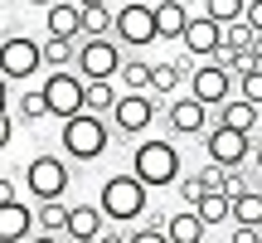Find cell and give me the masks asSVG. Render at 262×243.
<instances>
[{
  "mask_svg": "<svg viewBox=\"0 0 262 243\" xmlns=\"http://www.w3.org/2000/svg\"><path fill=\"white\" fill-rule=\"evenodd\" d=\"M180 170H185V160H180V146L170 136H146L136 141V151H131V175L141 180L146 190H165V185H180Z\"/></svg>",
  "mask_w": 262,
  "mask_h": 243,
  "instance_id": "obj_1",
  "label": "cell"
},
{
  "mask_svg": "<svg viewBox=\"0 0 262 243\" xmlns=\"http://www.w3.org/2000/svg\"><path fill=\"white\" fill-rule=\"evenodd\" d=\"M58 146H63V156L73 160V166H93V160H102L107 146H112V127H107V117L78 112V117H68L63 127H58Z\"/></svg>",
  "mask_w": 262,
  "mask_h": 243,
  "instance_id": "obj_2",
  "label": "cell"
},
{
  "mask_svg": "<svg viewBox=\"0 0 262 243\" xmlns=\"http://www.w3.org/2000/svg\"><path fill=\"white\" fill-rule=\"evenodd\" d=\"M146 195H150V190L141 185L131 170H122V175H107L102 180L97 205H102L107 224H131V219H146Z\"/></svg>",
  "mask_w": 262,
  "mask_h": 243,
  "instance_id": "obj_3",
  "label": "cell"
},
{
  "mask_svg": "<svg viewBox=\"0 0 262 243\" xmlns=\"http://www.w3.org/2000/svg\"><path fill=\"white\" fill-rule=\"evenodd\" d=\"M68 156H54V151H39L25 166V190L34 205H54V199H68Z\"/></svg>",
  "mask_w": 262,
  "mask_h": 243,
  "instance_id": "obj_4",
  "label": "cell"
},
{
  "mask_svg": "<svg viewBox=\"0 0 262 243\" xmlns=\"http://www.w3.org/2000/svg\"><path fill=\"white\" fill-rule=\"evenodd\" d=\"M44 97H49V112H54L58 121L88 112V78L73 73V68H58V73L44 78Z\"/></svg>",
  "mask_w": 262,
  "mask_h": 243,
  "instance_id": "obj_5",
  "label": "cell"
},
{
  "mask_svg": "<svg viewBox=\"0 0 262 243\" xmlns=\"http://www.w3.org/2000/svg\"><path fill=\"white\" fill-rule=\"evenodd\" d=\"M122 68H126V58L117 39H83L78 44V73L88 83H112V78H122Z\"/></svg>",
  "mask_w": 262,
  "mask_h": 243,
  "instance_id": "obj_6",
  "label": "cell"
},
{
  "mask_svg": "<svg viewBox=\"0 0 262 243\" xmlns=\"http://www.w3.org/2000/svg\"><path fill=\"white\" fill-rule=\"evenodd\" d=\"M204 151H209V166H224V170H243L248 160H253V136L248 131H233V127H209V136H204Z\"/></svg>",
  "mask_w": 262,
  "mask_h": 243,
  "instance_id": "obj_7",
  "label": "cell"
},
{
  "mask_svg": "<svg viewBox=\"0 0 262 243\" xmlns=\"http://www.w3.org/2000/svg\"><path fill=\"white\" fill-rule=\"evenodd\" d=\"M0 68H5L10 83H29V78L44 68V44H39V39H29V34H5Z\"/></svg>",
  "mask_w": 262,
  "mask_h": 243,
  "instance_id": "obj_8",
  "label": "cell"
},
{
  "mask_svg": "<svg viewBox=\"0 0 262 243\" xmlns=\"http://www.w3.org/2000/svg\"><path fill=\"white\" fill-rule=\"evenodd\" d=\"M160 29H156V5H141V0H126L117 10V44L122 49H146L156 44Z\"/></svg>",
  "mask_w": 262,
  "mask_h": 243,
  "instance_id": "obj_9",
  "label": "cell"
},
{
  "mask_svg": "<svg viewBox=\"0 0 262 243\" xmlns=\"http://www.w3.org/2000/svg\"><path fill=\"white\" fill-rule=\"evenodd\" d=\"M189 97H199L204 107L233 103V73H228V68H219L214 58H209V64H199L194 73H189Z\"/></svg>",
  "mask_w": 262,
  "mask_h": 243,
  "instance_id": "obj_10",
  "label": "cell"
},
{
  "mask_svg": "<svg viewBox=\"0 0 262 243\" xmlns=\"http://www.w3.org/2000/svg\"><path fill=\"white\" fill-rule=\"evenodd\" d=\"M150 121H156V97L150 93H122V103H117V112H112V131L141 136Z\"/></svg>",
  "mask_w": 262,
  "mask_h": 243,
  "instance_id": "obj_11",
  "label": "cell"
},
{
  "mask_svg": "<svg viewBox=\"0 0 262 243\" xmlns=\"http://www.w3.org/2000/svg\"><path fill=\"white\" fill-rule=\"evenodd\" d=\"M165 127H170V136H209V107L185 93L165 107Z\"/></svg>",
  "mask_w": 262,
  "mask_h": 243,
  "instance_id": "obj_12",
  "label": "cell"
},
{
  "mask_svg": "<svg viewBox=\"0 0 262 243\" xmlns=\"http://www.w3.org/2000/svg\"><path fill=\"white\" fill-rule=\"evenodd\" d=\"M219 49H224V25H214L209 15H194L185 29V54L189 58H219Z\"/></svg>",
  "mask_w": 262,
  "mask_h": 243,
  "instance_id": "obj_13",
  "label": "cell"
},
{
  "mask_svg": "<svg viewBox=\"0 0 262 243\" xmlns=\"http://www.w3.org/2000/svg\"><path fill=\"white\" fill-rule=\"evenodd\" d=\"M44 29H49V39H73V44H83V5L78 0H58V5H49L44 10Z\"/></svg>",
  "mask_w": 262,
  "mask_h": 243,
  "instance_id": "obj_14",
  "label": "cell"
},
{
  "mask_svg": "<svg viewBox=\"0 0 262 243\" xmlns=\"http://www.w3.org/2000/svg\"><path fill=\"white\" fill-rule=\"evenodd\" d=\"M102 234H107L102 205H73V214H68V243H97Z\"/></svg>",
  "mask_w": 262,
  "mask_h": 243,
  "instance_id": "obj_15",
  "label": "cell"
},
{
  "mask_svg": "<svg viewBox=\"0 0 262 243\" xmlns=\"http://www.w3.org/2000/svg\"><path fill=\"white\" fill-rule=\"evenodd\" d=\"M29 224H39L29 205H0V243H29Z\"/></svg>",
  "mask_w": 262,
  "mask_h": 243,
  "instance_id": "obj_16",
  "label": "cell"
},
{
  "mask_svg": "<svg viewBox=\"0 0 262 243\" xmlns=\"http://www.w3.org/2000/svg\"><path fill=\"white\" fill-rule=\"evenodd\" d=\"M165 234H170V243H209L204 238L209 224L199 219V209H175V214L165 219Z\"/></svg>",
  "mask_w": 262,
  "mask_h": 243,
  "instance_id": "obj_17",
  "label": "cell"
},
{
  "mask_svg": "<svg viewBox=\"0 0 262 243\" xmlns=\"http://www.w3.org/2000/svg\"><path fill=\"white\" fill-rule=\"evenodd\" d=\"M189 19H194V15H189L180 0H160V5H156V29H160V39H175V44H185Z\"/></svg>",
  "mask_w": 262,
  "mask_h": 243,
  "instance_id": "obj_18",
  "label": "cell"
},
{
  "mask_svg": "<svg viewBox=\"0 0 262 243\" xmlns=\"http://www.w3.org/2000/svg\"><path fill=\"white\" fill-rule=\"evenodd\" d=\"M219 127H233V131H248V136H253V127H262V107L233 97V103L219 107Z\"/></svg>",
  "mask_w": 262,
  "mask_h": 243,
  "instance_id": "obj_19",
  "label": "cell"
},
{
  "mask_svg": "<svg viewBox=\"0 0 262 243\" xmlns=\"http://www.w3.org/2000/svg\"><path fill=\"white\" fill-rule=\"evenodd\" d=\"M189 83V73L180 68V58H170V64H156V78H150V93L156 97H175L180 88Z\"/></svg>",
  "mask_w": 262,
  "mask_h": 243,
  "instance_id": "obj_20",
  "label": "cell"
},
{
  "mask_svg": "<svg viewBox=\"0 0 262 243\" xmlns=\"http://www.w3.org/2000/svg\"><path fill=\"white\" fill-rule=\"evenodd\" d=\"M15 117H25L29 127H34V121H44V117H54V112H49V97H44V88H25V93L15 97Z\"/></svg>",
  "mask_w": 262,
  "mask_h": 243,
  "instance_id": "obj_21",
  "label": "cell"
},
{
  "mask_svg": "<svg viewBox=\"0 0 262 243\" xmlns=\"http://www.w3.org/2000/svg\"><path fill=\"white\" fill-rule=\"evenodd\" d=\"M39 234H68V214H73V205H63V199H54V205H39Z\"/></svg>",
  "mask_w": 262,
  "mask_h": 243,
  "instance_id": "obj_22",
  "label": "cell"
},
{
  "mask_svg": "<svg viewBox=\"0 0 262 243\" xmlns=\"http://www.w3.org/2000/svg\"><path fill=\"white\" fill-rule=\"evenodd\" d=\"M233 224L243 229H262V190H248V195L233 199Z\"/></svg>",
  "mask_w": 262,
  "mask_h": 243,
  "instance_id": "obj_23",
  "label": "cell"
},
{
  "mask_svg": "<svg viewBox=\"0 0 262 243\" xmlns=\"http://www.w3.org/2000/svg\"><path fill=\"white\" fill-rule=\"evenodd\" d=\"M44 64H49V73L73 68L78 64V44H73V39H44Z\"/></svg>",
  "mask_w": 262,
  "mask_h": 243,
  "instance_id": "obj_24",
  "label": "cell"
},
{
  "mask_svg": "<svg viewBox=\"0 0 262 243\" xmlns=\"http://www.w3.org/2000/svg\"><path fill=\"white\" fill-rule=\"evenodd\" d=\"M117 103H122V93H117L112 83H88V112L93 117H112Z\"/></svg>",
  "mask_w": 262,
  "mask_h": 243,
  "instance_id": "obj_25",
  "label": "cell"
},
{
  "mask_svg": "<svg viewBox=\"0 0 262 243\" xmlns=\"http://www.w3.org/2000/svg\"><path fill=\"white\" fill-rule=\"evenodd\" d=\"M204 15L228 29V25H238V19H248V0H204Z\"/></svg>",
  "mask_w": 262,
  "mask_h": 243,
  "instance_id": "obj_26",
  "label": "cell"
},
{
  "mask_svg": "<svg viewBox=\"0 0 262 243\" xmlns=\"http://www.w3.org/2000/svg\"><path fill=\"white\" fill-rule=\"evenodd\" d=\"M150 78H156V64L126 58V68H122V88H126V93H150Z\"/></svg>",
  "mask_w": 262,
  "mask_h": 243,
  "instance_id": "obj_27",
  "label": "cell"
},
{
  "mask_svg": "<svg viewBox=\"0 0 262 243\" xmlns=\"http://www.w3.org/2000/svg\"><path fill=\"white\" fill-rule=\"evenodd\" d=\"M199 219H204L209 229L224 224V219H233V199H228V195H204V205H199Z\"/></svg>",
  "mask_w": 262,
  "mask_h": 243,
  "instance_id": "obj_28",
  "label": "cell"
},
{
  "mask_svg": "<svg viewBox=\"0 0 262 243\" xmlns=\"http://www.w3.org/2000/svg\"><path fill=\"white\" fill-rule=\"evenodd\" d=\"M175 195H180V209H199V205H204V195H209V190H204V180H199V170L180 180V185H175Z\"/></svg>",
  "mask_w": 262,
  "mask_h": 243,
  "instance_id": "obj_29",
  "label": "cell"
},
{
  "mask_svg": "<svg viewBox=\"0 0 262 243\" xmlns=\"http://www.w3.org/2000/svg\"><path fill=\"white\" fill-rule=\"evenodd\" d=\"M253 39H257V29L248 25V19H238V25L224 29V49H238V54H248V49H253Z\"/></svg>",
  "mask_w": 262,
  "mask_h": 243,
  "instance_id": "obj_30",
  "label": "cell"
},
{
  "mask_svg": "<svg viewBox=\"0 0 262 243\" xmlns=\"http://www.w3.org/2000/svg\"><path fill=\"white\" fill-rule=\"evenodd\" d=\"M238 97L253 103V107H262V68H248V73L238 78Z\"/></svg>",
  "mask_w": 262,
  "mask_h": 243,
  "instance_id": "obj_31",
  "label": "cell"
},
{
  "mask_svg": "<svg viewBox=\"0 0 262 243\" xmlns=\"http://www.w3.org/2000/svg\"><path fill=\"white\" fill-rule=\"evenodd\" d=\"M131 243H170V234H165V219H146L141 229H131Z\"/></svg>",
  "mask_w": 262,
  "mask_h": 243,
  "instance_id": "obj_32",
  "label": "cell"
},
{
  "mask_svg": "<svg viewBox=\"0 0 262 243\" xmlns=\"http://www.w3.org/2000/svg\"><path fill=\"white\" fill-rule=\"evenodd\" d=\"M199 180H204L209 195H228V170L224 166H204V170H199ZM228 199H233V195H228Z\"/></svg>",
  "mask_w": 262,
  "mask_h": 243,
  "instance_id": "obj_33",
  "label": "cell"
},
{
  "mask_svg": "<svg viewBox=\"0 0 262 243\" xmlns=\"http://www.w3.org/2000/svg\"><path fill=\"white\" fill-rule=\"evenodd\" d=\"M228 243H262V229H243V224H233Z\"/></svg>",
  "mask_w": 262,
  "mask_h": 243,
  "instance_id": "obj_34",
  "label": "cell"
},
{
  "mask_svg": "<svg viewBox=\"0 0 262 243\" xmlns=\"http://www.w3.org/2000/svg\"><path fill=\"white\" fill-rule=\"evenodd\" d=\"M0 205H19V185H15V175L0 180Z\"/></svg>",
  "mask_w": 262,
  "mask_h": 243,
  "instance_id": "obj_35",
  "label": "cell"
},
{
  "mask_svg": "<svg viewBox=\"0 0 262 243\" xmlns=\"http://www.w3.org/2000/svg\"><path fill=\"white\" fill-rule=\"evenodd\" d=\"M248 25L262 34V0H248Z\"/></svg>",
  "mask_w": 262,
  "mask_h": 243,
  "instance_id": "obj_36",
  "label": "cell"
},
{
  "mask_svg": "<svg viewBox=\"0 0 262 243\" xmlns=\"http://www.w3.org/2000/svg\"><path fill=\"white\" fill-rule=\"evenodd\" d=\"M10 141H15V117L0 121V146H10Z\"/></svg>",
  "mask_w": 262,
  "mask_h": 243,
  "instance_id": "obj_37",
  "label": "cell"
},
{
  "mask_svg": "<svg viewBox=\"0 0 262 243\" xmlns=\"http://www.w3.org/2000/svg\"><path fill=\"white\" fill-rule=\"evenodd\" d=\"M97 243H131V234H122V229H107V234L97 238Z\"/></svg>",
  "mask_w": 262,
  "mask_h": 243,
  "instance_id": "obj_38",
  "label": "cell"
},
{
  "mask_svg": "<svg viewBox=\"0 0 262 243\" xmlns=\"http://www.w3.org/2000/svg\"><path fill=\"white\" fill-rule=\"evenodd\" d=\"M248 58H253V68H262V34L253 39V49H248Z\"/></svg>",
  "mask_w": 262,
  "mask_h": 243,
  "instance_id": "obj_39",
  "label": "cell"
},
{
  "mask_svg": "<svg viewBox=\"0 0 262 243\" xmlns=\"http://www.w3.org/2000/svg\"><path fill=\"white\" fill-rule=\"evenodd\" d=\"M29 243H63V238H58V234H34Z\"/></svg>",
  "mask_w": 262,
  "mask_h": 243,
  "instance_id": "obj_40",
  "label": "cell"
},
{
  "mask_svg": "<svg viewBox=\"0 0 262 243\" xmlns=\"http://www.w3.org/2000/svg\"><path fill=\"white\" fill-rule=\"evenodd\" d=\"M78 5H83V10H102L107 0H78Z\"/></svg>",
  "mask_w": 262,
  "mask_h": 243,
  "instance_id": "obj_41",
  "label": "cell"
},
{
  "mask_svg": "<svg viewBox=\"0 0 262 243\" xmlns=\"http://www.w3.org/2000/svg\"><path fill=\"white\" fill-rule=\"evenodd\" d=\"M253 166H257V175H262V141H257V151H253Z\"/></svg>",
  "mask_w": 262,
  "mask_h": 243,
  "instance_id": "obj_42",
  "label": "cell"
},
{
  "mask_svg": "<svg viewBox=\"0 0 262 243\" xmlns=\"http://www.w3.org/2000/svg\"><path fill=\"white\" fill-rule=\"evenodd\" d=\"M25 5H39V10H49V5H58V0H25Z\"/></svg>",
  "mask_w": 262,
  "mask_h": 243,
  "instance_id": "obj_43",
  "label": "cell"
},
{
  "mask_svg": "<svg viewBox=\"0 0 262 243\" xmlns=\"http://www.w3.org/2000/svg\"><path fill=\"white\" fill-rule=\"evenodd\" d=\"M219 243H228V238H219Z\"/></svg>",
  "mask_w": 262,
  "mask_h": 243,
  "instance_id": "obj_44",
  "label": "cell"
},
{
  "mask_svg": "<svg viewBox=\"0 0 262 243\" xmlns=\"http://www.w3.org/2000/svg\"><path fill=\"white\" fill-rule=\"evenodd\" d=\"M180 5H185V0H180Z\"/></svg>",
  "mask_w": 262,
  "mask_h": 243,
  "instance_id": "obj_45",
  "label": "cell"
},
{
  "mask_svg": "<svg viewBox=\"0 0 262 243\" xmlns=\"http://www.w3.org/2000/svg\"><path fill=\"white\" fill-rule=\"evenodd\" d=\"M122 5H126V0H122Z\"/></svg>",
  "mask_w": 262,
  "mask_h": 243,
  "instance_id": "obj_46",
  "label": "cell"
}]
</instances>
